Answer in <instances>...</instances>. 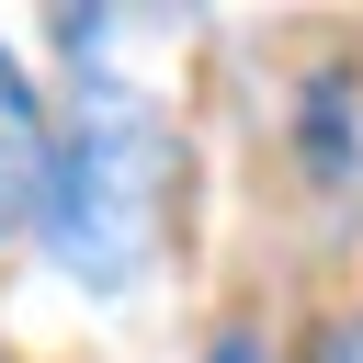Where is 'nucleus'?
<instances>
[{"mask_svg":"<svg viewBox=\"0 0 363 363\" xmlns=\"http://www.w3.org/2000/svg\"><path fill=\"white\" fill-rule=\"evenodd\" d=\"M193 363H284V340H272V329H261V318H216V329H204V352H193Z\"/></svg>","mask_w":363,"mask_h":363,"instance_id":"obj_5","label":"nucleus"},{"mask_svg":"<svg viewBox=\"0 0 363 363\" xmlns=\"http://www.w3.org/2000/svg\"><path fill=\"white\" fill-rule=\"evenodd\" d=\"M284 363H363V295H352V306H318Z\"/></svg>","mask_w":363,"mask_h":363,"instance_id":"obj_4","label":"nucleus"},{"mask_svg":"<svg viewBox=\"0 0 363 363\" xmlns=\"http://www.w3.org/2000/svg\"><path fill=\"white\" fill-rule=\"evenodd\" d=\"M113 11H57L68 45V91H57V159H45V204H34V272L68 284L79 306H125L159 284L170 227H182V113L159 79L113 68Z\"/></svg>","mask_w":363,"mask_h":363,"instance_id":"obj_1","label":"nucleus"},{"mask_svg":"<svg viewBox=\"0 0 363 363\" xmlns=\"http://www.w3.org/2000/svg\"><path fill=\"white\" fill-rule=\"evenodd\" d=\"M272 136H284L295 193H318V204H363V57H306V68L284 79Z\"/></svg>","mask_w":363,"mask_h":363,"instance_id":"obj_2","label":"nucleus"},{"mask_svg":"<svg viewBox=\"0 0 363 363\" xmlns=\"http://www.w3.org/2000/svg\"><path fill=\"white\" fill-rule=\"evenodd\" d=\"M45 159H57V102H45V79L23 68V45L0 34V250H11V238H34Z\"/></svg>","mask_w":363,"mask_h":363,"instance_id":"obj_3","label":"nucleus"}]
</instances>
